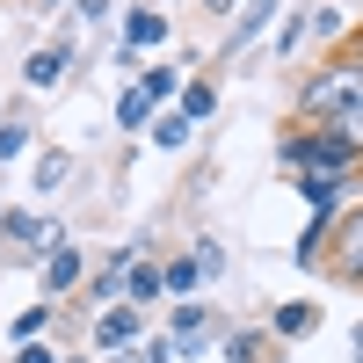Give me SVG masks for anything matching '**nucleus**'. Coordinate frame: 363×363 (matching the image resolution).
Instances as JSON below:
<instances>
[{"instance_id":"1","label":"nucleus","mask_w":363,"mask_h":363,"mask_svg":"<svg viewBox=\"0 0 363 363\" xmlns=\"http://www.w3.org/2000/svg\"><path fill=\"white\" fill-rule=\"evenodd\" d=\"M349 109H363V58H335L298 87V124H342Z\"/></svg>"},{"instance_id":"2","label":"nucleus","mask_w":363,"mask_h":363,"mask_svg":"<svg viewBox=\"0 0 363 363\" xmlns=\"http://www.w3.org/2000/svg\"><path fill=\"white\" fill-rule=\"evenodd\" d=\"M277 160H284L291 174H356L363 145H356L342 124H306V131H291V138L277 145Z\"/></svg>"},{"instance_id":"3","label":"nucleus","mask_w":363,"mask_h":363,"mask_svg":"<svg viewBox=\"0 0 363 363\" xmlns=\"http://www.w3.org/2000/svg\"><path fill=\"white\" fill-rule=\"evenodd\" d=\"M0 247L8 255H51V247H66V233H58V218H44V211H29V203H15V211H0Z\"/></svg>"},{"instance_id":"4","label":"nucleus","mask_w":363,"mask_h":363,"mask_svg":"<svg viewBox=\"0 0 363 363\" xmlns=\"http://www.w3.org/2000/svg\"><path fill=\"white\" fill-rule=\"evenodd\" d=\"M138 342H145V306H131V298H124V306H109V313L95 320V335H87L95 356H124V349H138Z\"/></svg>"},{"instance_id":"5","label":"nucleus","mask_w":363,"mask_h":363,"mask_svg":"<svg viewBox=\"0 0 363 363\" xmlns=\"http://www.w3.org/2000/svg\"><path fill=\"white\" fill-rule=\"evenodd\" d=\"M138 255H145V247H116V255H102L95 277H87V298H95V306H124V284H131Z\"/></svg>"},{"instance_id":"6","label":"nucleus","mask_w":363,"mask_h":363,"mask_svg":"<svg viewBox=\"0 0 363 363\" xmlns=\"http://www.w3.org/2000/svg\"><path fill=\"white\" fill-rule=\"evenodd\" d=\"M66 66H73V44L51 37V44H37V51L22 58V87H29V95H44V87H58V73H66Z\"/></svg>"},{"instance_id":"7","label":"nucleus","mask_w":363,"mask_h":363,"mask_svg":"<svg viewBox=\"0 0 363 363\" xmlns=\"http://www.w3.org/2000/svg\"><path fill=\"white\" fill-rule=\"evenodd\" d=\"M73 284H87V255L66 240V247H51V255H44V298H66Z\"/></svg>"},{"instance_id":"8","label":"nucleus","mask_w":363,"mask_h":363,"mask_svg":"<svg viewBox=\"0 0 363 363\" xmlns=\"http://www.w3.org/2000/svg\"><path fill=\"white\" fill-rule=\"evenodd\" d=\"M349 182H356V174H298V196H306V203H313V218L327 225V218H335V211H342Z\"/></svg>"},{"instance_id":"9","label":"nucleus","mask_w":363,"mask_h":363,"mask_svg":"<svg viewBox=\"0 0 363 363\" xmlns=\"http://www.w3.org/2000/svg\"><path fill=\"white\" fill-rule=\"evenodd\" d=\"M167 15L160 8H124V51H153V44H167Z\"/></svg>"},{"instance_id":"10","label":"nucleus","mask_w":363,"mask_h":363,"mask_svg":"<svg viewBox=\"0 0 363 363\" xmlns=\"http://www.w3.org/2000/svg\"><path fill=\"white\" fill-rule=\"evenodd\" d=\"M124 298H131V306H153V298H167V262H145V255H138V269H131Z\"/></svg>"},{"instance_id":"11","label":"nucleus","mask_w":363,"mask_h":363,"mask_svg":"<svg viewBox=\"0 0 363 363\" xmlns=\"http://www.w3.org/2000/svg\"><path fill=\"white\" fill-rule=\"evenodd\" d=\"M51 320H58V298H37L29 313H15V320H8L15 349H22V342H44V335H51Z\"/></svg>"},{"instance_id":"12","label":"nucleus","mask_w":363,"mask_h":363,"mask_svg":"<svg viewBox=\"0 0 363 363\" xmlns=\"http://www.w3.org/2000/svg\"><path fill=\"white\" fill-rule=\"evenodd\" d=\"M335 269H342L349 284H363V211H356V218L342 225V240H335Z\"/></svg>"},{"instance_id":"13","label":"nucleus","mask_w":363,"mask_h":363,"mask_svg":"<svg viewBox=\"0 0 363 363\" xmlns=\"http://www.w3.org/2000/svg\"><path fill=\"white\" fill-rule=\"evenodd\" d=\"M277 22V0H247V8H240V22H233V37H225V51H240V44H255L262 29Z\"/></svg>"},{"instance_id":"14","label":"nucleus","mask_w":363,"mask_h":363,"mask_svg":"<svg viewBox=\"0 0 363 363\" xmlns=\"http://www.w3.org/2000/svg\"><path fill=\"white\" fill-rule=\"evenodd\" d=\"M313 327H320V306H313V298H291V306H277V335H284V342H306Z\"/></svg>"},{"instance_id":"15","label":"nucleus","mask_w":363,"mask_h":363,"mask_svg":"<svg viewBox=\"0 0 363 363\" xmlns=\"http://www.w3.org/2000/svg\"><path fill=\"white\" fill-rule=\"evenodd\" d=\"M153 109H160V102H153V95H145V87H138V80H131V87H124V95H116V124H124V131H145V124H153Z\"/></svg>"},{"instance_id":"16","label":"nucleus","mask_w":363,"mask_h":363,"mask_svg":"<svg viewBox=\"0 0 363 363\" xmlns=\"http://www.w3.org/2000/svg\"><path fill=\"white\" fill-rule=\"evenodd\" d=\"M73 182V153H37V196H58Z\"/></svg>"},{"instance_id":"17","label":"nucleus","mask_w":363,"mask_h":363,"mask_svg":"<svg viewBox=\"0 0 363 363\" xmlns=\"http://www.w3.org/2000/svg\"><path fill=\"white\" fill-rule=\"evenodd\" d=\"M182 116H189V124H211V116H218V87L189 80V87H182Z\"/></svg>"},{"instance_id":"18","label":"nucleus","mask_w":363,"mask_h":363,"mask_svg":"<svg viewBox=\"0 0 363 363\" xmlns=\"http://www.w3.org/2000/svg\"><path fill=\"white\" fill-rule=\"evenodd\" d=\"M138 87H145L153 102H174L182 87H189V80H182V66H145V73H138Z\"/></svg>"},{"instance_id":"19","label":"nucleus","mask_w":363,"mask_h":363,"mask_svg":"<svg viewBox=\"0 0 363 363\" xmlns=\"http://www.w3.org/2000/svg\"><path fill=\"white\" fill-rule=\"evenodd\" d=\"M196 284H203V262H196V247H189V255H174V262H167V291H174V298H189Z\"/></svg>"},{"instance_id":"20","label":"nucleus","mask_w":363,"mask_h":363,"mask_svg":"<svg viewBox=\"0 0 363 363\" xmlns=\"http://www.w3.org/2000/svg\"><path fill=\"white\" fill-rule=\"evenodd\" d=\"M153 145H160V153H182V145H189V116H153Z\"/></svg>"},{"instance_id":"21","label":"nucleus","mask_w":363,"mask_h":363,"mask_svg":"<svg viewBox=\"0 0 363 363\" xmlns=\"http://www.w3.org/2000/svg\"><path fill=\"white\" fill-rule=\"evenodd\" d=\"M29 138H37V131H29L22 116H0V160H22V153H29Z\"/></svg>"},{"instance_id":"22","label":"nucleus","mask_w":363,"mask_h":363,"mask_svg":"<svg viewBox=\"0 0 363 363\" xmlns=\"http://www.w3.org/2000/svg\"><path fill=\"white\" fill-rule=\"evenodd\" d=\"M306 37H313V8L298 15V22H284V29H277V58H291V51L306 44Z\"/></svg>"},{"instance_id":"23","label":"nucleus","mask_w":363,"mask_h":363,"mask_svg":"<svg viewBox=\"0 0 363 363\" xmlns=\"http://www.w3.org/2000/svg\"><path fill=\"white\" fill-rule=\"evenodd\" d=\"M255 356H262V335H247V327L225 335V363H255Z\"/></svg>"},{"instance_id":"24","label":"nucleus","mask_w":363,"mask_h":363,"mask_svg":"<svg viewBox=\"0 0 363 363\" xmlns=\"http://www.w3.org/2000/svg\"><path fill=\"white\" fill-rule=\"evenodd\" d=\"M131 363H174V342H167V335H153V342H138V349H131Z\"/></svg>"},{"instance_id":"25","label":"nucleus","mask_w":363,"mask_h":363,"mask_svg":"<svg viewBox=\"0 0 363 363\" xmlns=\"http://www.w3.org/2000/svg\"><path fill=\"white\" fill-rule=\"evenodd\" d=\"M196 262H203V277H211V284L225 277V247H218V240H196Z\"/></svg>"},{"instance_id":"26","label":"nucleus","mask_w":363,"mask_h":363,"mask_svg":"<svg viewBox=\"0 0 363 363\" xmlns=\"http://www.w3.org/2000/svg\"><path fill=\"white\" fill-rule=\"evenodd\" d=\"M15 363H66V356H51L44 342H22V349H15Z\"/></svg>"},{"instance_id":"27","label":"nucleus","mask_w":363,"mask_h":363,"mask_svg":"<svg viewBox=\"0 0 363 363\" xmlns=\"http://www.w3.org/2000/svg\"><path fill=\"white\" fill-rule=\"evenodd\" d=\"M73 8H80V22H102V15L116 8V0H73Z\"/></svg>"},{"instance_id":"28","label":"nucleus","mask_w":363,"mask_h":363,"mask_svg":"<svg viewBox=\"0 0 363 363\" xmlns=\"http://www.w3.org/2000/svg\"><path fill=\"white\" fill-rule=\"evenodd\" d=\"M342 131H349V138L363 145V109H349V116H342Z\"/></svg>"},{"instance_id":"29","label":"nucleus","mask_w":363,"mask_h":363,"mask_svg":"<svg viewBox=\"0 0 363 363\" xmlns=\"http://www.w3.org/2000/svg\"><path fill=\"white\" fill-rule=\"evenodd\" d=\"M203 8H211V15H240V8H247V0H203Z\"/></svg>"},{"instance_id":"30","label":"nucleus","mask_w":363,"mask_h":363,"mask_svg":"<svg viewBox=\"0 0 363 363\" xmlns=\"http://www.w3.org/2000/svg\"><path fill=\"white\" fill-rule=\"evenodd\" d=\"M356 363H363V327H356Z\"/></svg>"},{"instance_id":"31","label":"nucleus","mask_w":363,"mask_h":363,"mask_svg":"<svg viewBox=\"0 0 363 363\" xmlns=\"http://www.w3.org/2000/svg\"><path fill=\"white\" fill-rule=\"evenodd\" d=\"M44 8H66V0H44Z\"/></svg>"},{"instance_id":"32","label":"nucleus","mask_w":363,"mask_h":363,"mask_svg":"<svg viewBox=\"0 0 363 363\" xmlns=\"http://www.w3.org/2000/svg\"><path fill=\"white\" fill-rule=\"evenodd\" d=\"M66 363H87V356H66Z\"/></svg>"},{"instance_id":"33","label":"nucleus","mask_w":363,"mask_h":363,"mask_svg":"<svg viewBox=\"0 0 363 363\" xmlns=\"http://www.w3.org/2000/svg\"><path fill=\"white\" fill-rule=\"evenodd\" d=\"M356 58H363V37H356Z\"/></svg>"},{"instance_id":"34","label":"nucleus","mask_w":363,"mask_h":363,"mask_svg":"<svg viewBox=\"0 0 363 363\" xmlns=\"http://www.w3.org/2000/svg\"><path fill=\"white\" fill-rule=\"evenodd\" d=\"M0 211H8V203H0Z\"/></svg>"},{"instance_id":"35","label":"nucleus","mask_w":363,"mask_h":363,"mask_svg":"<svg viewBox=\"0 0 363 363\" xmlns=\"http://www.w3.org/2000/svg\"><path fill=\"white\" fill-rule=\"evenodd\" d=\"M124 363H131V356H124Z\"/></svg>"}]
</instances>
